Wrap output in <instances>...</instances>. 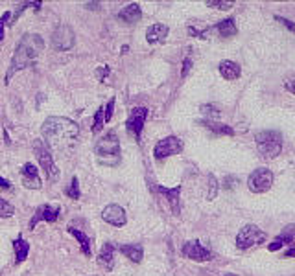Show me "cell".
Wrapping results in <instances>:
<instances>
[{
	"label": "cell",
	"instance_id": "1",
	"mask_svg": "<svg viewBox=\"0 0 295 276\" xmlns=\"http://www.w3.org/2000/svg\"><path fill=\"white\" fill-rule=\"evenodd\" d=\"M44 50V41L39 34H24L22 39L19 41L17 48H15V54L11 57V63H9V68L6 72V77L4 81L6 85L9 83V79L17 74L19 70H24L30 65H34L37 55Z\"/></svg>",
	"mask_w": 295,
	"mask_h": 276
},
{
	"label": "cell",
	"instance_id": "2",
	"mask_svg": "<svg viewBox=\"0 0 295 276\" xmlns=\"http://www.w3.org/2000/svg\"><path fill=\"white\" fill-rule=\"evenodd\" d=\"M42 140L54 146H65V144L76 140L79 134V126L74 120L65 116H48L42 122L41 127Z\"/></svg>",
	"mask_w": 295,
	"mask_h": 276
},
{
	"label": "cell",
	"instance_id": "3",
	"mask_svg": "<svg viewBox=\"0 0 295 276\" xmlns=\"http://www.w3.org/2000/svg\"><path fill=\"white\" fill-rule=\"evenodd\" d=\"M96 159L101 166H117L120 164V140L115 131L103 134L98 144L94 146Z\"/></svg>",
	"mask_w": 295,
	"mask_h": 276
},
{
	"label": "cell",
	"instance_id": "4",
	"mask_svg": "<svg viewBox=\"0 0 295 276\" xmlns=\"http://www.w3.org/2000/svg\"><path fill=\"white\" fill-rule=\"evenodd\" d=\"M256 147L264 159H275L282 151V136L278 131H260L255 136Z\"/></svg>",
	"mask_w": 295,
	"mask_h": 276
},
{
	"label": "cell",
	"instance_id": "5",
	"mask_svg": "<svg viewBox=\"0 0 295 276\" xmlns=\"http://www.w3.org/2000/svg\"><path fill=\"white\" fill-rule=\"evenodd\" d=\"M32 147H34L35 159L39 160V166H41L42 169L46 171L48 179H50L52 183H54V181H58L59 171H58V166L54 164V155H52L50 146L44 142L42 138H37V140H34Z\"/></svg>",
	"mask_w": 295,
	"mask_h": 276
},
{
	"label": "cell",
	"instance_id": "6",
	"mask_svg": "<svg viewBox=\"0 0 295 276\" xmlns=\"http://www.w3.org/2000/svg\"><path fill=\"white\" fill-rule=\"evenodd\" d=\"M266 239V232L260 230L258 226L255 225H245L238 236H236V247L238 249H251V247H256V245H260L262 241Z\"/></svg>",
	"mask_w": 295,
	"mask_h": 276
},
{
	"label": "cell",
	"instance_id": "7",
	"mask_svg": "<svg viewBox=\"0 0 295 276\" xmlns=\"http://www.w3.org/2000/svg\"><path fill=\"white\" fill-rule=\"evenodd\" d=\"M74 44H76V35H74V30L68 24H61L54 30V35H52V46H54V50L68 52L74 48Z\"/></svg>",
	"mask_w": 295,
	"mask_h": 276
},
{
	"label": "cell",
	"instance_id": "8",
	"mask_svg": "<svg viewBox=\"0 0 295 276\" xmlns=\"http://www.w3.org/2000/svg\"><path fill=\"white\" fill-rule=\"evenodd\" d=\"M181 151H183V140L177 136H166L153 147V157L155 160H164L172 155H179Z\"/></svg>",
	"mask_w": 295,
	"mask_h": 276
},
{
	"label": "cell",
	"instance_id": "9",
	"mask_svg": "<svg viewBox=\"0 0 295 276\" xmlns=\"http://www.w3.org/2000/svg\"><path fill=\"white\" fill-rule=\"evenodd\" d=\"M273 184V173L266 167H258L247 179V186L253 193H264L268 192Z\"/></svg>",
	"mask_w": 295,
	"mask_h": 276
},
{
	"label": "cell",
	"instance_id": "10",
	"mask_svg": "<svg viewBox=\"0 0 295 276\" xmlns=\"http://www.w3.org/2000/svg\"><path fill=\"white\" fill-rule=\"evenodd\" d=\"M148 118V109L146 107H135L131 109L129 116L126 120V129L135 136L137 142H140V134H142V127Z\"/></svg>",
	"mask_w": 295,
	"mask_h": 276
},
{
	"label": "cell",
	"instance_id": "11",
	"mask_svg": "<svg viewBox=\"0 0 295 276\" xmlns=\"http://www.w3.org/2000/svg\"><path fill=\"white\" fill-rule=\"evenodd\" d=\"M59 212H61V206H59V204H56V206H52V204H41L39 208L35 210L34 218L30 219V230H34L35 225H37L39 221L56 223L59 218Z\"/></svg>",
	"mask_w": 295,
	"mask_h": 276
},
{
	"label": "cell",
	"instance_id": "12",
	"mask_svg": "<svg viewBox=\"0 0 295 276\" xmlns=\"http://www.w3.org/2000/svg\"><path fill=\"white\" fill-rule=\"evenodd\" d=\"M101 219L113 226H124L127 223V214L120 204L113 202V204H107L101 210Z\"/></svg>",
	"mask_w": 295,
	"mask_h": 276
},
{
	"label": "cell",
	"instance_id": "13",
	"mask_svg": "<svg viewBox=\"0 0 295 276\" xmlns=\"http://www.w3.org/2000/svg\"><path fill=\"white\" fill-rule=\"evenodd\" d=\"M181 252H183V256L194 259V261H209V259H212L211 251L205 249L197 239H194V241H186L185 245H183Z\"/></svg>",
	"mask_w": 295,
	"mask_h": 276
},
{
	"label": "cell",
	"instance_id": "14",
	"mask_svg": "<svg viewBox=\"0 0 295 276\" xmlns=\"http://www.w3.org/2000/svg\"><path fill=\"white\" fill-rule=\"evenodd\" d=\"M20 177H22V183H24L26 188L30 190H39L41 184V177H39V167L32 164V162H26L22 169H20Z\"/></svg>",
	"mask_w": 295,
	"mask_h": 276
},
{
	"label": "cell",
	"instance_id": "15",
	"mask_svg": "<svg viewBox=\"0 0 295 276\" xmlns=\"http://www.w3.org/2000/svg\"><path fill=\"white\" fill-rule=\"evenodd\" d=\"M153 190L160 195H164L166 199H168L170 206H172V212H174V216H179V212H181V206H179V193H181V186H176V188H164V186H153Z\"/></svg>",
	"mask_w": 295,
	"mask_h": 276
},
{
	"label": "cell",
	"instance_id": "16",
	"mask_svg": "<svg viewBox=\"0 0 295 276\" xmlns=\"http://www.w3.org/2000/svg\"><path fill=\"white\" fill-rule=\"evenodd\" d=\"M118 18L122 22H127V24H135L142 18V8L138 4H127L126 8H122L118 11Z\"/></svg>",
	"mask_w": 295,
	"mask_h": 276
},
{
	"label": "cell",
	"instance_id": "17",
	"mask_svg": "<svg viewBox=\"0 0 295 276\" xmlns=\"http://www.w3.org/2000/svg\"><path fill=\"white\" fill-rule=\"evenodd\" d=\"M168 37V26L166 24H152L148 30H146V41L150 44H157V42H162Z\"/></svg>",
	"mask_w": 295,
	"mask_h": 276
},
{
	"label": "cell",
	"instance_id": "18",
	"mask_svg": "<svg viewBox=\"0 0 295 276\" xmlns=\"http://www.w3.org/2000/svg\"><path fill=\"white\" fill-rule=\"evenodd\" d=\"M98 263L107 271L113 269V265H115V245L113 243H103L100 254H98Z\"/></svg>",
	"mask_w": 295,
	"mask_h": 276
},
{
	"label": "cell",
	"instance_id": "19",
	"mask_svg": "<svg viewBox=\"0 0 295 276\" xmlns=\"http://www.w3.org/2000/svg\"><path fill=\"white\" fill-rule=\"evenodd\" d=\"M219 74L223 75L225 79H229V81H233V79H236V77H240L242 68H240V65L235 63V61L225 59V61H221V63H219Z\"/></svg>",
	"mask_w": 295,
	"mask_h": 276
},
{
	"label": "cell",
	"instance_id": "20",
	"mask_svg": "<svg viewBox=\"0 0 295 276\" xmlns=\"http://www.w3.org/2000/svg\"><path fill=\"white\" fill-rule=\"evenodd\" d=\"M120 252H122L124 256H127L133 263H140L144 258V249H142V245H138V243H135V245H122V247H120Z\"/></svg>",
	"mask_w": 295,
	"mask_h": 276
},
{
	"label": "cell",
	"instance_id": "21",
	"mask_svg": "<svg viewBox=\"0 0 295 276\" xmlns=\"http://www.w3.org/2000/svg\"><path fill=\"white\" fill-rule=\"evenodd\" d=\"M13 251H15V261L22 263L28 258V254H30V243L22 239V236H19L17 239L13 241Z\"/></svg>",
	"mask_w": 295,
	"mask_h": 276
},
{
	"label": "cell",
	"instance_id": "22",
	"mask_svg": "<svg viewBox=\"0 0 295 276\" xmlns=\"http://www.w3.org/2000/svg\"><path fill=\"white\" fill-rule=\"evenodd\" d=\"M294 228H295V226H288V230L284 232V234L278 236V238H275V239H273V241L268 245V251L275 252V251H278L280 247L288 245V243H294Z\"/></svg>",
	"mask_w": 295,
	"mask_h": 276
},
{
	"label": "cell",
	"instance_id": "23",
	"mask_svg": "<svg viewBox=\"0 0 295 276\" xmlns=\"http://www.w3.org/2000/svg\"><path fill=\"white\" fill-rule=\"evenodd\" d=\"M216 30H218V34L221 35V37H225V39H229V37H235V35L238 34V28H236L235 18H225V20H219L218 24H216Z\"/></svg>",
	"mask_w": 295,
	"mask_h": 276
},
{
	"label": "cell",
	"instance_id": "24",
	"mask_svg": "<svg viewBox=\"0 0 295 276\" xmlns=\"http://www.w3.org/2000/svg\"><path fill=\"white\" fill-rule=\"evenodd\" d=\"M203 126L207 129H211L214 134H225V136H233L235 134V129L231 126H225V124H219V122H212V120H205L201 122Z\"/></svg>",
	"mask_w": 295,
	"mask_h": 276
},
{
	"label": "cell",
	"instance_id": "25",
	"mask_svg": "<svg viewBox=\"0 0 295 276\" xmlns=\"http://www.w3.org/2000/svg\"><path fill=\"white\" fill-rule=\"evenodd\" d=\"M68 234H72L74 238H76L78 241H79V245H81V251H83V254H87V256H91V239H89V236L83 234L81 230H78V228H74V226H70L68 228Z\"/></svg>",
	"mask_w": 295,
	"mask_h": 276
},
{
	"label": "cell",
	"instance_id": "26",
	"mask_svg": "<svg viewBox=\"0 0 295 276\" xmlns=\"http://www.w3.org/2000/svg\"><path fill=\"white\" fill-rule=\"evenodd\" d=\"M65 193H67L70 199H74V201H78V199L81 197V192H79V181H78V177H72L70 186H67Z\"/></svg>",
	"mask_w": 295,
	"mask_h": 276
},
{
	"label": "cell",
	"instance_id": "27",
	"mask_svg": "<svg viewBox=\"0 0 295 276\" xmlns=\"http://www.w3.org/2000/svg\"><path fill=\"white\" fill-rule=\"evenodd\" d=\"M103 110L105 107H98L96 114H94V122H93V133L98 134L103 129V124H105V118H103Z\"/></svg>",
	"mask_w": 295,
	"mask_h": 276
},
{
	"label": "cell",
	"instance_id": "28",
	"mask_svg": "<svg viewBox=\"0 0 295 276\" xmlns=\"http://www.w3.org/2000/svg\"><path fill=\"white\" fill-rule=\"evenodd\" d=\"M15 214V208H13V204L8 202L4 197H0V218H11Z\"/></svg>",
	"mask_w": 295,
	"mask_h": 276
},
{
	"label": "cell",
	"instance_id": "29",
	"mask_svg": "<svg viewBox=\"0 0 295 276\" xmlns=\"http://www.w3.org/2000/svg\"><path fill=\"white\" fill-rule=\"evenodd\" d=\"M201 109V112L207 116V120H216V118H219V110H218V107H214V105H201L199 107Z\"/></svg>",
	"mask_w": 295,
	"mask_h": 276
},
{
	"label": "cell",
	"instance_id": "30",
	"mask_svg": "<svg viewBox=\"0 0 295 276\" xmlns=\"http://www.w3.org/2000/svg\"><path fill=\"white\" fill-rule=\"evenodd\" d=\"M218 181H216V177L212 175H209V193H207V199H209V201H212V199H214V197H216V193H218Z\"/></svg>",
	"mask_w": 295,
	"mask_h": 276
},
{
	"label": "cell",
	"instance_id": "31",
	"mask_svg": "<svg viewBox=\"0 0 295 276\" xmlns=\"http://www.w3.org/2000/svg\"><path fill=\"white\" fill-rule=\"evenodd\" d=\"M209 8H218V9H231L233 2H225V0H207Z\"/></svg>",
	"mask_w": 295,
	"mask_h": 276
},
{
	"label": "cell",
	"instance_id": "32",
	"mask_svg": "<svg viewBox=\"0 0 295 276\" xmlns=\"http://www.w3.org/2000/svg\"><path fill=\"white\" fill-rule=\"evenodd\" d=\"M11 22V13L9 11H4L2 17H0V42L4 41V26Z\"/></svg>",
	"mask_w": 295,
	"mask_h": 276
},
{
	"label": "cell",
	"instance_id": "33",
	"mask_svg": "<svg viewBox=\"0 0 295 276\" xmlns=\"http://www.w3.org/2000/svg\"><path fill=\"white\" fill-rule=\"evenodd\" d=\"M113 110H115V98H111V100L107 101V105H105V110H103L105 122H109L111 118H113Z\"/></svg>",
	"mask_w": 295,
	"mask_h": 276
},
{
	"label": "cell",
	"instance_id": "34",
	"mask_svg": "<svg viewBox=\"0 0 295 276\" xmlns=\"http://www.w3.org/2000/svg\"><path fill=\"white\" fill-rule=\"evenodd\" d=\"M188 34L197 37V39H207L209 30H197V28H194V26H188Z\"/></svg>",
	"mask_w": 295,
	"mask_h": 276
},
{
	"label": "cell",
	"instance_id": "35",
	"mask_svg": "<svg viewBox=\"0 0 295 276\" xmlns=\"http://www.w3.org/2000/svg\"><path fill=\"white\" fill-rule=\"evenodd\" d=\"M280 22V24H284L292 32V34H295V22H292V20H288V18H284V17H275Z\"/></svg>",
	"mask_w": 295,
	"mask_h": 276
},
{
	"label": "cell",
	"instance_id": "36",
	"mask_svg": "<svg viewBox=\"0 0 295 276\" xmlns=\"http://www.w3.org/2000/svg\"><path fill=\"white\" fill-rule=\"evenodd\" d=\"M190 68H192V59L186 57L185 61H183V70H181V75H183V77H186V74L190 72Z\"/></svg>",
	"mask_w": 295,
	"mask_h": 276
},
{
	"label": "cell",
	"instance_id": "37",
	"mask_svg": "<svg viewBox=\"0 0 295 276\" xmlns=\"http://www.w3.org/2000/svg\"><path fill=\"white\" fill-rule=\"evenodd\" d=\"M107 74H109V67H105V65L96 70V75H98V79H100V81H105V75Z\"/></svg>",
	"mask_w": 295,
	"mask_h": 276
},
{
	"label": "cell",
	"instance_id": "38",
	"mask_svg": "<svg viewBox=\"0 0 295 276\" xmlns=\"http://www.w3.org/2000/svg\"><path fill=\"white\" fill-rule=\"evenodd\" d=\"M286 91H290L292 94H295V79H290V81H286Z\"/></svg>",
	"mask_w": 295,
	"mask_h": 276
},
{
	"label": "cell",
	"instance_id": "39",
	"mask_svg": "<svg viewBox=\"0 0 295 276\" xmlns=\"http://www.w3.org/2000/svg\"><path fill=\"white\" fill-rule=\"evenodd\" d=\"M0 186H2V188H6V190H11V183L6 181L4 177H0Z\"/></svg>",
	"mask_w": 295,
	"mask_h": 276
},
{
	"label": "cell",
	"instance_id": "40",
	"mask_svg": "<svg viewBox=\"0 0 295 276\" xmlns=\"http://www.w3.org/2000/svg\"><path fill=\"white\" fill-rule=\"evenodd\" d=\"M85 6L89 9H100V2H87Z\"/></svg>",
	"mask_w": 295,
	"mask_h": 276
},
{
	"label": "cell",
	"instance_id": "41",
	"mask_svg": "<svg viewBox=\"0 0 295 276\" xmlns=\"http://www.w3.org/2000/svg\"><path fill=\"white\" fill-rule=\"evenodd\" d=\"M225 183H227L225 184V188H227V190L229 188H233V184L231 183H235V177H227V181H225Z\"/></svg>",
	"mask_w": 295,
	"mask_h": 276
},
{
	"label": "cell",
	"instance_id": "42",
	"mask_svg": "<svg viewBox=\"0 0 295 276\" xmlns=\"http://www.w3.org/2000/svg\"><path fill=\"white\" fill-rule=\"evenodd\" d=\"M284 256H286V258H292V256H295V245L290 249V251H286V254H284Z\"/></svg>",
	"mask_w": 295,
	"mask_h": 276
},
{
	"label": "cell",
	"instance_id": "43",
	"mask_svg": "<svg viewBox=\"0 0 295 276\" xmlns=\"http://www.w3.org/2000/svg\"><path fill=\"white\" fill-rule=\"evenodd\" d=\"M4 142L8 144V146H9V144H11V140H9V136H8V131H6V129H4Z\"/></svg>",
	"mask_w": 295,
	"mask_h": 276
},
{
	"label": "cell",
	"instance_id": "44",
	"mask_svg": "<svg viewBox=\"0 0 295 276\" xmlns=\"http://www.w3.org/2000/svg\"><path fill=\"white\" fill-rule=\"evenodd\" d=\"M223 276H238V275H233V273H227V275H223Z\"/></svg>",
	"mask_w": 295,
	"mask_h": 276
}]
</instances>
